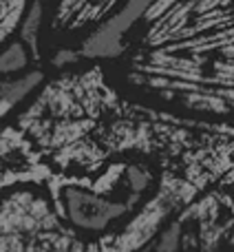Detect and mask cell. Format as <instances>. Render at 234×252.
Segmentation results:
<instances>
[{
  "label": "cell",
  "mask_w": 234,
  "mask_h": 252,
  "mask_svg": "<svg viewBox=\"0 0 234 252\" xmlns=\"http://www.w3.org/2000/svg\"><path fill=\"white\" fill-rule=\"evenodd\" d=\"M175 204L173 192H161L121 230L87 241L42 195L13 190L0 199V252H139L159 235Z\"/></svg>",
  "instance_id": "obj_1"
},
{
  "label": "cell",
  "mask_w": 234,
  "mask_h": 252,
  "mask_svg": "<svg viewBox=\"0 0 234 252\" xmlns=\"http://www.w3.org/2000/svg\"><path fill=\"white\" fill-rule=\"evenodd\" d=\"M56 213L73 232H91L102 235L111 228V223L119 221L130 210V204L113 201L97 192H88L84 188L66 186L62 192H56ZM104 237V235H102Z\"/></svg>",
  "instance_id": "obj_2"
},
{
  "label": "cell",
  "mask_w": 234,
  "mask_h": 252,
  "mask_svg": "<svg viewBox=\"0 0 234 252\" xmlns=\"http://www.w3.org/2000/svg\"><path fill=\"white\" fill-rule=\"evenodd\" d=\"M42 82V73L40 71H33V73L25 75L20 80H11V82H0V100H4L7 104H16L20 102L31 89H35Z\"/></svg>",
  "instance_id": "obj_3"
},
{
  "label": "cell",
  "mask_w": 234,
  "mask_h": 252,
  "mask_svg": "<svg viewBox=\"0 0 234 252\" xmlns=\"http://www.w3.org/2000/svg\"><path fill=\"white\" fill-rule=\"evenodd\" d=\"M40 22H42V2L35 0L29 9V16L25 18L20 27V35H22V42L29 47V51L38 58V33H40Z\"/></svg>",
  "instance_id": "obj_4"
},
{
  "label": "cell",
  "mask_w": 234,
  "mask_h": 252,
  "mask_svg": "<svg viewBox=\"0 0 234 252\" xmlns=\"http://www.w3.org/2000/svg\"><path fill=\"white\" fill-rule=\"evenodd\" d=\"M25 0H0V42L13 31L20 20V11Z\"/></svg>",
  "instance_id": "obj_5"
},
{
  "label": "cell",
  "mask_w": 234,
  "mask_h": 252,
  "mask_svg": "<svg viewBox=\"0 0 234 252\" xmlns=\"http://www.w3.org/2000/svg\"><path fill=\"white\" fill-rule=\"evenodd\" d=\"M27 51L22 49V44H11L7 51L0 53V73H13L27 66Z\"/></svg>",
  "instance_id": "obj_6"
},
{
  "label": "cell",
  "mask_w": 234,
  "mask_h": 252,
  "mask_svg": "<svg viewBox=\"0 0 234 252\" xmlns=\"http://www.w3.org/2000/svg\"><path fill=\"white\" fill-rule=\"evenodd\" d=\"M128 179H130V188H133L135 195H139V192L144 190V188L148 186V182H150V173H146L144 168H128Z\"/></svg>",
  "instance_id": "obj_7"
},
{
  "label": "cell",
  "mask_w": 234,
  "mask_h": 252,
  "mask_svg": "<svg viewBox=\"0 0 234 252\" xmlns=\"http://www.w3.org/2000/svg\"><path fill=\"white\" fill-rule=\"evenodd\" d=\"M78 51H69V49H62L56 58H53V64L56 66H66L69 62H78Z\"/></svg>",
  "instance_id": "obj_8"
},
{
  "label": "cell",
  "mask_w": 234,
  "mask_h": 252,
  "mask_svg": "<svg viewBox=\"0 0 234 252\" xmlns=\"http://www.w3.org/2000/svg\"><path fill=\"white\" fill-rule=\"evenodd\" d=\"M9 109H11V104H7V102H4V100H0V115H4Z\"/></svg>",
  "instance_id": "obj_9"
},
{
  "label": "cell",
  "mask_w": 234,
  "mask_h": 252,
  "mask_svg": "<svg viewBox=\"0 0 234 252\" xmlns=\"http://www.w3.org/2000/svg\"><path fill=\"white\" fill-rule=\"evenodd\" d=\"M139 252H157L155 248H152V241H150V244H148L146 246V248H142V250H139Z\"/></svg>",
  "instance_id": "obj_10"
},
{
  "label": "cell",
  "mask_w": 234,
  "mask_h": 252,
  "mask_svg": "<svg viewBox=\"0 0 234 252\" xmlns=\"http://www.w3.org/2000/svg\"><path fill=\"white\" fill-rule=\"evenodd\" d=\"M38 2H42V0H38Z\"/></svg>",
  "instance_id": "obj_11"
}]
</instances>
